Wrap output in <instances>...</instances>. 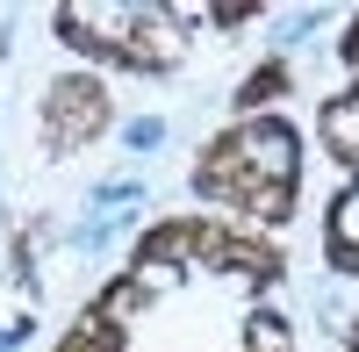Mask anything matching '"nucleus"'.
<instances>
[{
	"label": "nucleus",
	"mask_w": 359,
	"mask_h": 352,
	"mask_svg": "<svg viewBox=\"0 0 359 352\" xmlns=\"http://www.w3.org/2000/svg\"><path fill=\"white\" fill-rule=\"evenodd\" d=\"M287 79H294V72L280 65V57H266V65H259L245 86H237V115H266V101H280V94H287Z\"/></svg>",
	"instance_id": "nucleus-7"
},
{
	"label": "nucleus",
	"mask_w": 359,
	"mask_h": 352,
	"mask_svg": "<svg viewBox=\"0 0 359 352\" xmlns=\"http://www.w3.org/2000/svg\"><path fill=\"white\" fill-rule=\"evenodd\" d=\"M316 137H323V151H331L338 165H352V180H359V86H345V94L323 101Z\"/></svg>",
	"instance_id": "nucleus-5"
},
{
	"label": "nucleus",
	"mask_w": 359,
	"mask_h": 352,
	"mask_svg": "<svg viewBox=\"0 0 359 352\" xmlns=\"http://www.w3.org/2000/svg\"><path fill=\"white\" fill-rule=\"evenodd\" d=\"M345 352H359V316H352V324H345Z\"/></svg>",
	"instance_id": "nucleus-10"
},
{
	"label": "nucleus",
	"mask_w": 359,
	"mask_h": 352,
	"mask_svg": "<svg viewBox=\"0 0 359 352\" xmlns=\"http://www.w3.org/2000/svg\"><path fill=\"white\" fill-rule=\"evenodd\" d=\"M123 345H130V316L115 309L108 295H94L79 309V324L57 338V352H123Z\"/></svg>",
	"instance_id": "nucleus-4"
},
{
	"label": "nucleus",
	"mask_w": 359,
	"mask_h": 352,
	"mask_svg": "<svg viewBox=\"0 0 359 352\" xmlns=\"http://www.w3.org/2000/svg\"><path fill=\"white\" fill-rule=\"evenodd\" d=\"M237 352H294V345H287V324H280L273 309H252V324H245V345H237Z\"/></svg>",
	"instance_id": "nucleus-8"
},
{
	"label": "nucleus",
	"mask_w": 359,
	"mask_h": 352,
	"mask_svg": "<svg viewBox=\"0 0 359 352\" xmlns=\"http://www.w3.org/2000/svg\"><path fill=\"white\" fill-rule=\"evenodd\" d=\"M108 115H115V101H108V86H101L94 72H57V79L43 86V108H36L43 151H50V158L86 151V144L108 130Z\"/></svg>",
	"instance_id": "nucleus-3"
},
{
	"label": "nucleus",
	"mask_w": 359,
	"mask_h": 352,
	"mask_svg": "<svg viewBox=\"0 0 359 352\" xmlns=\"http://www.w3.org/2000/svg\"><path fill=\"white\" fill-rule=\"evenodd\" d=\"M323 259L338 273H359V180H345V194L323 216Z\"/></svg>",
	"instance_id": "nucleus-6"
},
{
	"label": "nucleus",
	"mask_w": 359,
	"mask_h": 352,
	"mask_svg": "<svg viewBox=\"0 0 359 352\" xmlns=\"http://www.w3.org/2000/svg\"><path fill=\"white\" fill-rule=\"evenodd\" d=\"M338 57H345V65L359 72V15H352V29H345V36H338Z\"/></svg>",
	"instance_id": "nucleus-9"
},
{
	"label": "nucleus",
	"mask_w": 359,
	"mask_h": 352,
	"mask_svg": "<svg viewBox=\"0 0 359 352\" xmlns=\"http://www.w3.org/2000/svg\"><path fill=\"white\" fill-rule=\"evenodd\" d=\"M187 180L201 201L280 230L294 216V194H302V137H294L287 115H237L230 130L201 144Z\"/></svg>",
	"instance_id": "nucleus-1"
},
{
	"label": "nucleus",
	"mask_w": 359,
	"mask_h": 352,
	"mask_svg": "<svg viewBox=\"0 0 359 352\" xmlns=\"http://www.w3.org/2000/svg\"><path fill=\"white\" fill-rule=\"evenodd\" d=\"M57 36L79 57H101V65L123 72H172L187 57V15L180 8H137V0H101V8H57Z\"/></svg>",
	"instance_id": "nucleus-2"
}]
</instances>
